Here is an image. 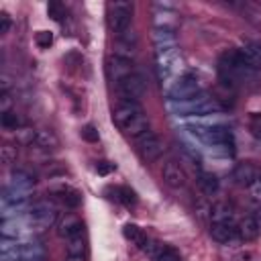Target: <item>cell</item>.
I'll use <instances>...</instances> for the list:
<instances>
[{
  "mask_svg": "<svg viewBox=\"0 0 261 261\" xmlns=\"http://www.w3.org/2000/svg\"><path fill=\"white\" fill-rule=\"evenodd\" d=\"M65 261H84V257H80V255H67Z\"/></svg>",
  "mask_w": 261,
  "mask_h": 261,
  "instance_id": "cell-34",
  "label": "cell"
},
{
  "mask_svg": "<svg viewBox=\"0 0 261 261\" xmlns=\"http://www.w3.org/2000/svg\"><path fill=\"white\" fill-rule=\"evenodd\" d=\"M57 194H59V200H61L67 208H77V206L82 204V196H80V192L73 190V188H59Z\"/></svg>",
  "mask_w": 261,
  "mask_h": 261,
  "instance_id": "cell-17",
  "label": "cell"
},
{
  "mask_svg": "<svg viewBox=\"0 0 261 261\" xmlns=\"http://www.w3.org/2000/svg\"><path fill=\"white\" fill-rule=\"evenodd\" d=\"M137 149H139V153H141V157L145 161H155V159H159L163 155L165 147H163V141H161V137L157 133L147 130L141 137H137Z\"/></svg>",
  "mask_w": 261,
  "mask_h": 261,
  "instance_id": "cell-5",
  "label": "cell"
},
{
  "mask_svg": "<svg viewBox=\"0 0 261 261\" xmlns=\"http://www.w3.org/2000/svg\"><path fill=\"white\" fill-rule=\"evenodd\" d=\"M0 159L4 165H12L16 161V147L14 145H2L0 149Z\"/></svg>",
  "mask_w": 261,
  "mask_h": 261,
  "instance_id": "cell-22",
  "label": "cell"
},
{
  "mask_svg": "<svg viewBox=\"0 0 261 261\" xmlns=\"http://www.w3.org/2000/svg\"><path fill=\"white\" fill-rule=\"evenodd\" d=\"M200 92H202L200 80L196 75H184L169 88V100L171 102H184V100L198 96Z\"/></svg>",
  "mask_w": 261,
  "mask_h": 261,
  "instance_id": "cell-4",
  "label": "cell"
},
{
  "mask_svg": "<svg viewBox=\"0 0 261 261\" xmlns=\"http://www.w3.org/2000/svg\"><path fill=\"white\" fill-rule=\"evenodd\" d=\"M247 190H249V198H251V202L261 204V173L251 181V186H249Z\"/></svg>",
  "mask_w": 261,
  "mask_h": 261,
  "instance_id": "cell-23",
  "label": "cell"
},
{
  "mask_svg": "<svg viewBox=\"0 0 261 261\" xmlns=\"http://www.w3.org/2000/svg\"><path fill=\"white\" fill-rule=\"evenodd\" d=\"M0 122H2V126H4V128H8V130H16V128L22 124L20 116H18V114H14V112H4V114L0 116Z\"/></svg>",
  "mask_w": 261,
  "mask_h": 261,
  "instance_id": "cell-20",
  "label": "cell"
},
{
  "mask_svg": "<svg viewBox=\"0 0 261 261\" xmlns=\"http://www.w3.org/2000/svg\"><path fill=\"white\" fill-rule=\"evenodd\" d=\"M210 237L218 243H232L234 239H239V228L234 226V222L210 224Z\"/></svg>",
  "mask_w": 261,
  "mask_h": 261,
  "instance_id": "cell-10",
  "label": "cell"
},
{
  "mask_svg": "<svg viewBox=\"0 0 261 261\" xmlns=\"http://www.w3.org/2000/svg\"><path fill=\"white\" fill-rule=\"evenodd\" d=\"M161 177L163 181L169 186V188H184L186 181H188V175H186V169L177 163V161H167L161 169Z\"/></svg>",
  "mask_w": 261,
  "mask_h": 261,
  "instance_id": "cell-7",
  "label": "cell"
},
{
  "mask_svg": "<svg viewBox=\"0 0 261 261\" xmlns=\"http://www.w3.org/2000/svg\"><path fill=\"white\" fill-rule=\"evenodd\" d=\"M173 110L177 114H214L220 112V104L214 98H208L204 92H200L190 100L173 102Z\"/></svg>",
  "mask_w": 261,
  "mask_h": 261,
  "instance_id": "cell-1",
  "label": "cell"
},
{
  "mask_svg": "<svg viewBox=\"0 0 261 261\" xmlns=\"http://www.w3.org/2000/svg\"><path fill=\"white\" fill-rule=\"evenodd\" d=\"M249 128H251V135H253V137L261 139V114H259V112H251Z\"/></svg>",
  "mask_w": 261,
  "mask_h": 261,
  "instance_id": "cell-27",
  "label": "cell"
},
{
  "mask_svg": "<svg viewBox=\"0 0 261 261\" xmlns=\"http://www.w3.org/2000/svg\"><path fill=\"white\" fill-rule=\"evenodd\" d=\"M14 261H43V259H14Z\"/></svg>",
  "mask_w": 261,
  "mask_h": 261,
  "instance_id": "cell-35",
  "label": "cell"
},
{
  "mask_svg": "<svg viewBox=\"0 0 261 261\" xmlns=\"http://www.w3.org/2000/svg\"><path fill=\"white\" fill-rule=\"evenodd\" d=\"M163 247H165V245H161V243H157V241H147V245H145L143 249H145V253H147L151 259H155V261H157V257L161 255Z\"/></svg>",
  "mask_w": 261,
  "mask_h": 261,
  "instance_id": "cell-26",
  "label": "cell"
},
{
  "mask_svg": "<svg viewBox=\"0 0 261 261\" xmlns=\"http://www.w3.org/2000/svg\"><path fill=\"white\" fill-rule=\"evenodd\" d=\"M259 232H261V230L257 228L253 216H247V218L241 220V224H239V237H241V239H245V241H253V239L259 237Z\"/></svg>",
  "mask_w": 261,
  "mask_h": 261,
  "instance_id": "cell-15",
  "label": "cell"
},
{
  "mask_svg": "<svg viewBox=\"0 0 261 261\" xmlns=\"http://www.w3.org/2000/svg\"><path fill=\"white\" fill-rule=\"evenodd\" d=\"M210 214H212V204L206 198L196 200V216L200 220H210Z\"/></svg>",
  "mask_w": 261,
  "mask_h": 261,
  "instance_id": "cell-21",
  "label": "cell"
},
{
  "mask_svg": "<svg viewBox=\"0 0 261 261\" xmlns=\"http://www.w3.org/2000/svg\"><path fill=\"white\" fill-rule=\"evenodd\" d=\"M133 18V4L126 0H116L108 6V24L116 35H122L124 31H128Z\"/></svg>",
  "mask_w": 261,
  "mask_h": 261,
  "instance_id": "cell-3",
  "label": "cell"
},
{
  "mask_svg": "<svg viewBox=\"0 0 261 261\" xmlns=\"http://www.w3.org/2000/svg\"><path fill=\"white\" fill-rule=\"evenodd\" d=\"M84 253H86V241L82 239V234L67 241V255H80V257H84Z\"/></svg>",
  "mask_w": 261,
  "mask_h": 261,
  "instance_id": "cell-19",
  "label": "cell"
},
{
  "mask_svg": "<svg viewBox=\"0 0 261 261\" xmlns=\"http://www.w3.org/2000/svg\"><path fill=\"white\" fill-rule=\"evenodd\" d=\"M232 206L228 202H216L212 204V214H210V224L218 222H232Z\"/></svg>",
  "mask_w": 261,
  "mask_h": 261,
  "instance_id": "cell-12",
  "label": "cell"
},
{
  "mask_svg": "<svg viewBox=\"0 0 261 261\" xmlns=\"http://www.w3.org/2000/svg\"><path fill=\"white\" fill-rule=\"evenodd\" d=\"M116 90L120 94L122 100L126 102H139L145 94H147V82L141 73L133 71L126 77H122L120 82H116Z\"/></svg>",
  "mask_w": 261,
  "mask_h": 261,
  "instance_id": "cell-2",
  "label": "cell"
},
{
  "mask_svg": "<svg viewBox=\"0 0 261 261\" xmlns=\"http://www.w3.org/2000/svg\"><path fill=\"white\" fill-rule=\"evenodd\" d=\"M157 261H179V253L173 249V247H163V251H161V255L157 257Z\"/></svg>",
  "mask_w": 261,
  "mask_h": 261,
  "instance_id": "cell-29",
  "label": "cell"
},
{
  "mask_svg": "<svg viewBox=\"0 0 261 261\" xmlns=\"http://www.w3.org/2000/svg\"><path fill=\"white\" fill-rule=\"evenodd\" d=\"M82 139L88 141V143H98V139H100L98 128H96L94 124H86V126L82 128Z\"/></svg>",
  "mask_w": 261,
  "mask_h": 261,
  "instance_id": "cell-28",
  "label": "cell"
},
{
  "mask_svg": "<svg viewBox=\"0 0 261 261\" xmlns=\"http://www.w3.org/2000/svg\"><path fill=\"white\" fill-rule=\"evenodd\" d=\"M198 188L202 190V194H206V196H214V194L218 192L220 184H218V177H216L214 173H210V171H202V173L198 175Z\"/></svg>",
  "mask_w": 261,
  "mask_h": 261,
  "instance_id": "cell-14",
  "label": "cell"
},
{
  "mask_svg": "<svg viewBox=\"0 0 261 261\" xmlns=\"http://www.w3.org/2000/svg\"><path fill=\"white\" fill-rule=\"evenodd\" d=\"M141 114H145V112H143V108H141L139 102H126V100H122V102L114 108L112 118H114V124H116L118 128H122L124 124H128L133 118H137V116H141Z\"/></svg>",
  "mask_w": 261,
  "mask_h": 261,
  "instance_id": "cell-6",
  "label": "cell"
},
{
  "mask_svg": "<svg viewBox=\"0 0 261 261\" xmlns=\"http://www.w3.org/2000/svg\"><path fill=\"white\" fill-rule=\"evenodd\" d=\"M116 200L122 202L124 206H135V204H137V194H135L128 186H120V188L116 190Z\"/></svg>",
  "mask_w": 261,
  "mask_h": 261,
  "instance_id": "cell-18",
  "label": "cell"
},
{
  "mask_svg": "<svg viewBox=\"0 0 261 261\" xmlns=\"http://www.w3.org/2000/svg\"><path fill=\"white\" fill-rule=\"evenodd\" d=\"M8 29H10V16L6 12H2L0 14V35L8 33Z\"/></svg>",
  "mask_w": 261,
  "mask_h": 261,
  "instance_id": "cell-32",
  "label": "cell"
},
{
  "mask_svg": "<svg viewBox=\"0 0 261 261\" xmlns=\"http://www.w3.org/2000/svg\"><path fill=\"white\" fill-rule=\"evenodd\" d=\"M10 106H12L10 94H8V92H2V96H0V112H2V114H4V112H10Z\"/></svg>",
  "mask_w": 261,
  "mask_h": 261,
  "instance_id": "cell-31",
  "label": "cell"
},
{
  "mask_svg": "<svg viewBox=\"0 0 261 261\" xmlns=\"http://www.w3.org/2000/svg\"><path fill=\"white\" fill-rule=\"evenodd\" d=\"M96 171H98V175H108V173L114 171V163H110V161H98L96 163Z\"/></svg>",
  "mask_w": 261,
  "mask_h": 261,
  "instance_id": "cell-30",
  "label": "cell"
},
{
  "mask_svg": "<svg viewBox=\"0 0 261 261\" xmlns=\"http://www.w3.org/2000/svg\"><path fill=\"white\" fill-rule=\"evenodd\" d=\"M47 14L53 18V20H61L63 18V4L57 2V0H51L47 4Z\"/></svg>",
  "mask_w": 261,
  "mask_h": 261,
  "instance_id": "cell-25",
  "label": "cell"
},
{
  "mask_svg": "<svg viewBox=\"0 0 261 261\" xmlns=\"http://www.w3.org/2000/svg\"><path fill=\"white\" fill-rule=\"evenodd\" d=\"M82 228H84V224H82V220L77 218V216H73V214H67L61 222H59V237H65L67 241L69 239H73V237H80L82 234Z\"/></svg>",
  "mask_w": 261,
  "mask_h": 261,
  "instance_id": "cell-11",
  "label": "cell"
},
{
  "mask_svg": "<svg viewBox=\"0 0 261 261\" xmlns=\"http://www.w3.org/2000/svg\"><path fill=\"white\" fill-rule=\"evenodd\" d=\"M35 43L41 47V49H49L53 45V33L51 31H39L37 37H35Z\"/></svg>",
  "mask_w": 261,
  "mask_h": 261,
  "instance_id": "cell-24",
  "label": "cell"
},
{
  "mask_svg": "<svg viewBox=\"0 0 261 261\" xmlns=\"http://www.w3.org/2000/svg\"><path fill=\"white\" fill-rule=\"evenodd\" d=\"M122 234H124V239H128L130 243H135L137 247H145L147 245V237H145V232L137 226V224H124V228H122Z\"/></svg>",
  "mask_w": 261,
  "mask_h": 261,
  "instance_id": "cell-16",
  "label": "cell"
},
{
  "mask_svg": "<svg viewBox=\"0 0 261 261\" xmlns=\"http://www.w3.org/2000/svg\"><path fill=\"white\" fill-rule=\"evenodd\" d=\"M108 75L114 80V82H120L122 77H126L128 73H133V67H130V59L126 57H120V55H114L108 59Z\"/></svg>",
  "mask_w": 261,
  "mask_h": 261,
  "instance_id": "cell-9",
  "label": "cell"
},
{
  "mask_svg": "<svg viewBox=\"0 0 261 261\" xmlns=\"http://www.w3.org/2000/svg\"><path fill=\"white\" fill-rule=\"evenodd\" d=\"M33 145L41 147V149H57L59 147V139L53 130H47V128H39L35 130V141Z\"/></svg>",
  "mask_w": 261,
  "mask_h": 261,
  "instance_id": "cell-13",
  "label": "cell"
},
{
  "mask_svg": "<svg viewBox=\"0 0 261 261\" xmlns=\"http://www.w3.org/2000/svg\"><path fill=\"white\" fill-rule=\"evenodd\" d=\"M253 220H255L257 228L261 230V208H257V210H255V214H253Z\"/></svg>",
  "mask_w": 261,
  "mask_h": 261,
  "instance_id": "cell-33",
  "label": "cell"
},
{
  "mask_svg": "<svg viewBox=\"0 0 261 261\" xmlns=\"http://www.w3.org/2000/svg\"><path fill=\"white\" fill-rule=\"evenodd\" d=\"M259 175V169L251 163V161H243V163H237L234 171H232V179L237 186H243V188H249L251 181Z\"/></svg>",
  "mask_w": 261,
  "mask_h": 261,
  "instance_id": "cell-8",
  "label": "cell"
}]
</instances>
